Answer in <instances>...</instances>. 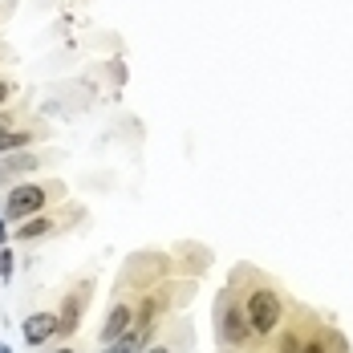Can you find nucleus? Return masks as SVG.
Here are the masks:
<instances>
[{
    "instance_id": "nucleus-1",
    "label": "nucleus",
    "mask_w": 353,
    "mask_h": 353,
    "mask_svg": "<svg viewBox=\"0 0 353 353\" xmlns=\"http://www.w3.org/2000/svg\"><path fill=\"white\" fill-rule=\"evenodd\" d=\"M244 313H248L252 333H256V337H268V333L281 325L284 305H281V296H276V288H252V292H248Z\"/></svg>"
},
{
    "instance_id": "nucleus-2",
    "label": "nucleus",
    "mask_w": 353,
    "mask_h": 353,
    "mask_svg": "<svg viewBox=\"0 0 353 353\" xmlns=\"http://www.w3.org/2000/svg\"><path fill=\"white\" fill-rule=\"evenodd\" d=\"M45 203H49V187L25 183V187H12V195H8V203H4V215H8V219H29V215H37Z\"/></svg>"
},
{
    "instance_id": "nucleus-3",
    "label": "nucleus",
    "mask_w": 353,
    "mask_h": 353,
    "mask_svg": "<svg viewBox=\"0 0 353 353\" xmlns=\"http://www.w3.org/2000/svg\"><path fill=\"white\" fill-rule=\"evenodd\" d=\"M248 337H252L248 313L236 301H219V341H223V345H244Z\"/></svg>"
},
{
    "instance_id": "nucleus-4",
    "label": "nucleus",
    "mask_w": 353,
    "mask_h": 353,
    "mask_svg": "<svg viewBox=\"0 0 353 353\" xmlns=\"http://www.w3.org/2000/svg\"><path fill=\"white\" fill-rule=\"evenodd\" d=\"M134 317H139V313H134L130 305H114V309L106 313V325H102V341L114 345L118 337H126V333H130V325H134Z\"/></svg>"
},
{
    "instance_id": "nucleus-5",
    "label": "nucleus",
    "mask_w": 353,
    "mask_h": 353,
    "mask_svg": "<svg viewBox=\"0 0 353 353\" xmlns=\"http://www.w3.org/2000/svg\"><path fill=\"white\" fill-rule=\"evenodd\" d=\"M57 333H61L57 313H33V317L25 321V341H29V345H45V341L57 337Z\"/></svg>"
},
{
    "instance_id": "nucleus-6",
    "label": "nucleus",
    "mask_w": 353,
    "mask_h": 353,
    "mask_svg": "<svg viewBox=\"0 0 353 353\" xmlns=\"http://www.w3.org/2000/svg\"><path fill=\"white\" fill-rule=\"evenodd\" d=\"M81 309H85V284L81 288H73L70 292V301H65V309H61V333H73L77 329V321H81Z\"/></svg>"
},
{
    "instance_id": "nucleus-7",
    "label": "nucleus",
    "mask_w": 353,
    "mask_h": 353,
    "mask_svg": "<svg viewBox=\"0 0 353 353\" xmlns=\"http://www.w3.org/2000/svg\"><path fill=\"white\" fill-rule=\"evenodd\" d=\"M37 167H41V159H37V154H12V159H4V163H0V183L25 175V171H37Z\"/></svg>"
},
{
    "instance_id": "nucleus-8",
    "label": "nucleus",
    "mask_w": 353,
    "mask_h": 353,
    "mask_svg": "<svg viewBox=\"0 0 353 353\" xmlns=\"http://www.w3.org/2000/svg\"><path fill=\"white\" fill-rule=\"evenodd\" d=\"M53 232V219H45V215H29V219H21V228H17V240H41V236H49Z\"/></svg>"
},
{
    "instance_id": "nucleus-9",
    "label": "nucleus",
    "mask_w": 353,
    "mask_h": 353,
    "mask_svg": "<svg viewBox=\"0 0 353 353\" xmlns=\"http://www.w3.org/2000/svg\"><path fill=\"white\" fill-rule=\"evenodd\" d=\"M29 142H33V130H0V154L21 150V146H29Z\"/></svg>"
},
{
    "instance_id": "nucleus-10",
    "label": "nucleus",
    "mask_w": 353,
    "mask_h": 353,
    "mask_svg": "<svg viewBox=\"0 0 353 353\" xmlns=\"http://www.w3.org/2000/svg\"><path fill=\"white\" fill-rule=\"evenodd\" d=\"M8 276H12V252L0 244V281H8Z\"/></svg>"
},
{
    "instance_id": "nucleus-11",
    "label": "nucleus",
    "mask_w": 353,
    "mask_h": 353,
    "mask_svg": "<svg viewBox=\"0 0 353 353\" xmlns=\"http://www.w3.org/2000/svg\"><path fill=\"white\" fill-rule=\"evenodd\" d=\"M301 350H305V345H301V341H296L292 333H288V337L281 341V353H301Z\"/></svg>"
},
{
    "instance_id": "nucleus-12",
    "label": "nucleus",
    "mask_w": 353,
    "mask_h": 353,
    "mask_svg": "<svg viewBox=\"0 0 353 353\" xmlns=\"http://www.w3.org/2000/svg\"><path fill=\"white\" fill-rule=\"evenodd\" d=\"M8 98H12V81H0V106H4Z\"/></svg>"
},
{
    "instance_id": "nucleus-13",
    "label": "nucleus",
    "mask_w": 353,
    "mask_h": 353,
    "mask_svg": "<svg viewBox=\"0 0 353 353\" xmlns=\"http://www.w3.org/2000/svg\"><path fill=\"white\" fill-rule=\"evenodd\" d=\"M301 353H325V345H321V341H309V345H305Z\"/></svg>"
},
{
    "instance_id": "nucleus-14",
    "label": "nucleus",
    "mask_w": 353,
    "mask_h": 353,
    "mask_svg": "<svg viewBox=\"0 0 353 353\" xmlns=\"http://www.w3.org/2000/svg\"><path fill=\"white\" fill-rule=\"evenodd\" d=\"M0 130H12V118L8 114H0Z\"/></svg>"
},
{
    "instance_id": "nucleus-15",
    "label": "nucleus",
    "mask_w": 353,
    "mask_h": 353,
    "mask_svg": "<svg viewBox=\"0 0 353 353\" xmlns=\"http://www.w3.org/2000/svg\"><path fill=\"white\" fill-rule=\"evenodd\" d=\"M8 240V228H4V215H0V244Z\"/></svg>"
},
{
    "instance_id": "nucleus-16",
    "label": "nucleus",
    "mask_w": 353,
    "mask_h": 353,
    "mask_svg": "<svg viewBox=\"0 0 353 353\" xmlns=\"http://www.w3.org/2000/svg\"><path fill=\"white\" fill-rule=\"evenodd\" d=\"M146 353H171V350H167V345H150Z\"/></svg>"
},
{
    "instance_id": "nucleus-17",
    "label": "nucleus",
    "mask_w": 353,
    "mask_h": 353,
    "mask_svg": "<svg viewBox=\"0 0 353 353\" xmlns=\"http://www.w3.org/2000/svg\"><path fill=\"white\" fill-rule=\"evenodd\" d=\"M0 353H12V350H8V345H0Z\"/></svg>"
},
{
    "instance_id": "nucleus-18",
    "label": "nucleus",
    "mask_w": 353,
    "mask_h": 353,
    "mask_svg": "<svg viewBox=\"0 0 353 353\" xmlns=\"http://www.w3.org/2000/svg\"><path fill=\"white\" fill-rule=\"evenodd\" d=\"M57 353H73V350H57Z\"/></svg>"
}]
</instances>
